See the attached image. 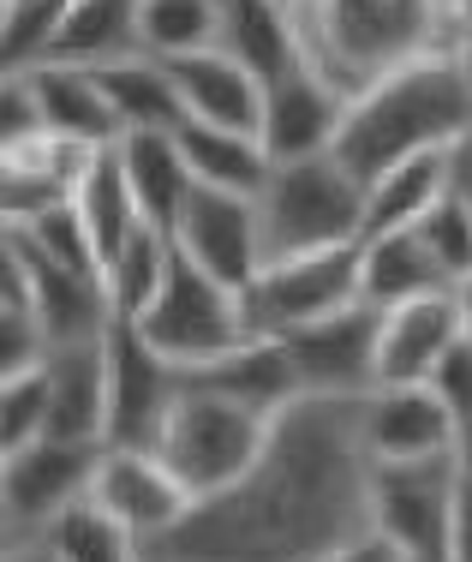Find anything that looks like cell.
I'll return each instance as SVG.
<instances>
[{
	"label": "cell",
	"instance_id": "obj_34",
	"mask_svg": "<svg viewBox=\"0 0 472 562\" xmlns=\"http://www.w3.org/2000/svg\"><path fill=\"white\" fill-rule=\"evenodd\" d=\"M19 239H24L31 251H43L48 263H66V270H90V276H102V270H97V246H90L85 216L72 210V198H66V204H54V210H43L36 222H24V227H19Z\"/></svg>",
	"mask_w": 472,
	"mask_h": 562
},
{
	"label": "cell",
	"instance_id": "obj_6",
	"mask_svg": "<svg viewBox=\"0 0 472 562\" xmlns=\"http://www.w3.org/2000/svg\"><path fill=\"white\" fill-rule=\"evenodd\" d=\"M132 329H138L173 371H192V366H204V359L246 341L239 293H227L222 281H210L198 263H186L180 251L168 258V276H161L156 300L144 305V317Z\"/></svg>",
	"mask_w": 472,
	"mask_h": 562
},
{
	"label": "cell",
	"instance_id": "obj_40",
	"mask_svg": "<svg viewBox=\"0 0 472 562\" xmlns=\"http://www.w3.org/2000/svg\"><path fill=\"white\" fill-rule=\"evenodd\" d=\"M0 562H60V557H54V544L43 532H7L0 539Z\"/></svg>",
	"mask_w": 472,
	"mask_h": 562
},
{
	"label": "cell",
	"instance_id": "obj_38",
	"mask_svg": "<svg viewBox=\"0 0 472 562\" xmlns=\"http://www.w3.org/2000/svg\"><path fill=\"white\" fill-rule=\"evenodd\" d=\"M425 390L437 395L442 407H449V419H467V413H472V341H467V336L454 341L449 353L437 359V366H430Z\"/></svg>",
	"mask_w": 472,
	"mask_h": 562
},
{
	"label": "cell",
	"instance_id": "obj_21",
	"mask_svg": "<svg viewBox=\"0 0 472 562\" xmlns=\"http://www.w3.org/2000/svg\"><path fill=\"white\" fill-rule=\"evenodd\" d=\"M36 85V109H43V132L66 144H85V150H114L120 144V120L102 102L90 66H66V60H43L31 66Z\"/></svg>",
	"mask_w": 472,
	"mask_h": 562
},
{
	"label": "cell",
	"instance_id": "obj_16",
	"mask_svg": "<svg viewBox=\"0 0 472 562\" xmlns=\"http://www.w3.org/2000/svg\"><path fill=\"white\" fill-rule=\"evenodd\" d=\"M12 234H19V227H12ZM19 288H24V312L36 317V329H43L48 347L108 336V324H114L108 293H102V276L48 263L43 251H31L24 239H19Z\"/></svg>",
	"mask_w": 472,
	"mask_h": 562
},
{
	"label": "cell",
	"instance_id": "obj_22",
	"mask_svg": "<svg viewBox=\"0 0 472 562\" xmlns=\"http://www.w3.org/2000/svg\"><path fill=\"white\" fill-rule=\"evenodd\" d=\"M215 48L234 55L258 85L300 66V31L293 12L276 0H215Z\"/></svg>",
	"mask_w": 472,
	"mask_h": 562
},
{
	"label": "cell",
	"instance_id": "obj_1",
	"mask_svg": "<svg viewBox=\"0 0 472 562\" xmlns=\"http://www.w3.org/2000/svg\"><path fill=\"white\" fill-rule=\"evenodd\" d=\"M353 401L293 395L269 419L258 461L234 485L192 497L144 544V562H329L371 532V461Z\"/></svg>",
	"mask_w": 472,
	"mask_h": 562
},
{
	"label": "cell",
	"instance_id": "obj_13",
	"mask_svg": "<svg viewBox=\"0 0 472 562\" xmlns=\"http://www.w3.org/2000/svg\"><path fill=\"white\" fill-rule=\"evenodd\" d=\"M85 497L97 503L108 520H120V527L138 539V551L150 539H161V532L192 508V491L161 467L156 449H102Z\"/></svg>",
	"mask_w": 472,
	"mask_h": 562
},
{
	"label": "cell",
	"instance_id": "obj_42",
	"mask_svg": "<svg viewBox=\"0 0 472 562\" xmlns=\"http://www.w3.org/2000/svg\"><path fill=\"white\" fill-rule=\"evenodd\" d=\"M329 562H407V557H401L389 539H377V532H359V539L341 544V551H335Z\"/></svg>",
	"mask_w": 472,
	"mask_h": 562
},
{
	"label": "cell",
	"instance_id": "obj_37",
	"mask_svg": "<svg viewBox=\"0 0 472 562\" xmlns=\"http://www.w3.org/2000/svg\"><path fill=\"white\" fill-rule=\"evenodd\" d=\"M43 353H48V341L36 329V317L24 305H0V383L43 371Z\"/></svg>",
	"mask_w": 472,
	"mask_h": 562
},
{
	"label": "cell",
	"instance_id": "obj_51",
	"mask_svg": "<svg viewBox=\"0 0 472 562\" xmlns=\"http://www.w3.org/2000/svg\"><path fill=\"white\" fill-rule=\"evenodd\" d=\"M0 539H7V532H0Z\"/></svg>",
	"mask_w": 472,
	"mask_h": 562
},
{
	"label": "cell",
	"instance_id": "obj_10",
	"mask_svg": "<svg viewBox=\"0 0 472 562\" xmlns=\"http://www.w3.org/2000/svg\"><path fill=\"white\" fill-rule=\"evenodd\" d=\"M377 324H383V312L353 300L341 312L317 317V324L276 336L293 378H300V395H341V401L366 395L377 383Z\"/></svg>",
	"mask_w": 472,
	"mask_h": 562
},
{
	"label": "cell",
	"instance_id": "obj_17",
	"mask_svg": "<svg viewBox=\"0 0 472 562\" xmlns=\"http://www.w3.org/2000/svg\"><path fill=\"white\" fill-rule=\"evenodd\" d=\"M461 341V312H454V288L419 293L383 312L377 324V383H425L449 347ZM371 383V390H377Z\"/></svg>",
	"mask_w": 472,
	"mask_h": 562
},
{
	"label": "cell",
	"instance_id": "obj_35",
	"mask_svg": "<svg viewBox=\"0 0 472 562\" xmlns=\"http://www.w3.org/2000/svg\"><path fill=\"white\" fill-rule=\"evenodd\" d=\"M36 437H48V383H43V371L0 383V454L36 443Z\"/></svg>",
	"mask_w": 472,
	"mask_h": 562
},
{
	"label": "cell",
	"instance_id": "obj_5",
	"mask_svg": "<svg viewBox=\"0 0 472 562\" xmlns=\"http://www.w3.org/2000/svg\"><path fill=\"white\" fill-rule=\"evenodd\" d=\"M269 419L276 413H258L246 401H227V395H210V390H192L180 383L156 425V454L173 479H180L192 497H210V491L234 485L251 461H258L263 437H269Z\"/></svg>",
	"mask_w": 472,
	"mask_h": 562
},
{
	"label": "cell",
	"instance_id": "obj_2",
	"mask_svg": "<svg viewBox=\"0 0 472 562\" xmlns=\"http://www.w3.org/2000/svg\"><path fill=\"white\" fill-rule=\"evenodd\" d=\"M467 132H472V85L461 78L454 55H437V60L395 66L359 97H347L329 156L366 186L383 168L407 162V156L449 150Z\"/></svg>",
	"mask_w": 472,
	"mask_h": 562
},
{
	"label": "cell",
	"instance_id": "obj_32",
	"mask_svg": "<svg viewBox=\"0 0 472 562\" xmlns=\"http://www.w3.org/2000/svg\"><path fill=\"white\" fill-rule=\"evenodd\" d=\"M138 48L156 60L215 48V0H138Z\"/></svg>",
	"mask_w": 472,
	"mask_h": 562
},
{
	"label": "cell",
	"instance_id": "obj_3",
	"mask_svg": "<svg viewBox=\"0 0 472 562\" xmlns=\"http://www.w3.org/2000/svg\"><path fill=\"white\" fill-rule=\"evenodd\" d=\"M461 24L467 19L454 0H300L293 7L300 60L317 66L341 97H359L395 66L454 55Z\"/></svg>",
	"mask_w": 472,
	"mask_h": 562
},
{
	"label": "cell",
	"instance_id": "obj_8",
	"mask_svg": "<svg viewBox=\"0 0 472 562\" xmlns=\"http://www.w3.org/2000/svg\"><path fill=\"white\" fill-rule=\"evenodd\" d=\"M454 461H383L371 467V532L389 539L407 562H449V503H454Z\"/></svg>",
	"mask_w": 472,
	"mask_h": 562
},
{
	"label": "cell",
	"instance_id": "obj_41",
	"mask_svg": "<svg viewBox=\"0 0 472 562\" xmlns=\"http://www.w3.org/2000/svg\"><path fill=\"white\" fill-rule=\"evenodd\" d=\"M0 293H7L12 305H24V288H19V234L7 227V216H0Z\"/></svg>",
	"mask_w": 472,
	"mask_h": 562
},
{
	"label": "cell",
	"instance_id": "obj_29",
	"mask_svg": "<svg viewBox=\"0 0 472 562\" xmlns=\"http://www.w3.org/2000/svg\"><path fill=\"white\" fill-rule=\"evenodd\" d=\"M72 210L85 216V234H90V246H97V270H102V263L126 246L132 227L144 222L138 204H132V192H126V173H120L114 150H97L85 162V173H78V186H72Z\"/></svg>",
	"mask_w": 472,
	"mask_h": 562
},
{
	"label": "cell",
	"instance_id": "obj_33",
	"mask_svg": "<svg viewBox=\"0 0 472 562\" xmlns=\"http://www.w3.org/2000/svg\"><path fill=\"white\" fill-rule=\"evenodd\" d=\"M413 234H419V246L430 251V263L449 276V288L472 276V210H467L461 192H442L437 204L413 222Z\"/></svg>",
	"mask_w": 472,
	"mask_h": 562
},
{
	"label": "cell",
	"instance_id": "obj_18",
	"mask_svg": "<svg viewBox=\"0 0 472 562\" xmlns=\"http://www.w3.org/2000/svg\"><path fill=\"white\" fill-rule=\"evenodd\" d=\"M108 336L90 341H60L43 353V383H48V437L72 443H102L108 425Z\"/></svg>",
	"mask_w": 472,
	"mask_h": 562
},
{
	"label": "cell",
	"instance_id": "obj_20",
	"mask_svg": "<svg viewBox=\"0 0 472 562\" xmlns=\"http://www.w3.org/2000/svg\"><path fill=\"white\" fill-rule=\"evenodd\" d=\"M180 383L227 395V401H246V407H258V413H281L300 395V378H293V366H288V353H281L276 336H246L239 347H227V353L180 371Z\"/></svg>",
	"mask_w": 472,
	"mask_h": 562
},
{
	"label": "cell",
	"instance_id": "obj_36",
	"mask_svg": "<svg viewBox=\"0 0 472 562\" xmlns=\"http://www.w3.org/2000/svg\"><path fill=\"white\" fill-rule=\"evenodd\" d=\"M43 132V109H36V85L24 66H0V162L19 144H31Z\"/></svg>",
	"mask_w": 472,
	"mask_h": 562
},
{
	"label": "cell",
	"instance_id": "obj_19",
	"mask_svg": "<svg viewBox=\"0 0 472 562\" xmlns=\"http://www.w3.org/2000/svg\"><path fill=\"white\" fill-rule=\"evenodd\" d=\"M161 66H168V78H173V97H180L186 120L258 132L263 85L234 55H222V48H198V55H173V60H161Z\"/></svg>",
	"mask_w": 472,
	"mask_h": 562
},
{
	"label": "cell",
	"instance_id": "obj_12",
	"mask_svg": "<svg viewBox=\"0 0 472 562\" xmlns=\"http://www.w3.org/2000/svg\"><path fill=\"white\" fill-rule=\"evenodd\" d=\"M108 425H102V449H150L156 425L168 413L180 371L156 353L132 324H108Z\"/></svg>",
	"mask_w": 472,
	"mask_h": 562
},
{
	"label": "cell",
	"instance_id": "obj_14",
	"mask_svg": "<svg viewBox=\"0 0 472 562\" xmlns=\"http://www.w3.org/2000/svg\"><path fill=\"white\" fill-rule=\"evenodd\" d=\"M347 114V97L317 72V66H288L281 78L263 85V109H258V144L269 162H305L323 156L335 144V126Z\"/></svg>",
	"mask_w": 472,
	"mask_h": 562
},
{
	"label": "cell",
	"instance_id": "obj_11",
	"mask_svg": "<svg viewBox=\"0 0 472 562\" xmlns=\"http://www.w3.org/2000/svg\"><path fill=\"white\" fill-rule=\"evenodd\" d=\"M102 443L72 437H36V443L0 454V532H43L66 503L90 491Z\"/></svg>",
	"mask_w": 472,
	"mask_h": 562
},
{
	"label": "cell",
	"instance_id": "obj_23",
	"mask_svg": "<svg viewBox=\"0 0 472 562\" xmlns=\"http://www.w3.org/2000/svg\"><path fill=\"white\" fill-rule=\"evenodd\" d=\"M114 162L126 173V192L138 204V216L168 234L180 204L192 198V168H186L173 132H120L114 144Z\"/></svg>",
	"mask_w": 472,
	"mask_h": 562
},
{
	"label": "cell",
	"instance_id": "obj_28",
	"mask_svg": "<svg viewBox=\"0 0 472 562\" xmlns=\"http://www.w3.org/2000/svg\"><path fill=\"white\" fill-rule=\"evenodd\" d=\"M120 55H138V0H66L48 60L102 66Z\"/></svg>",
	"mask_w": 472,
	"mask_h": 562
},
{
	"label": "cell",
	"instance_id": "obj_49",
	"mask_svg": "<svg viewBox=\"0 0 472 562\" xmlns=\"http://www.w3.org/2000/svg\"><path fill=\"white\" fill-rule=\"evenodd\" d=\"M276 7H288V12H293V7H300V0H276Z\"/></svg>",
	"mask_w": 472,
	"mask_h": 562
},
{
	"label": "cell",
	"instance_id": "obj_46",
	"mask_svg": "<svg viewBox=\"0 0 472 562\" xmlns=\"http://www.w3.org/2000/svg\"><path fill=\"white\" fill-rule=\"evenodd\" d=\"M454 66H461V78L472 85V19L461 24V36H454Z\"/></svg>",
	"mask_w": 472,
	"mask_h": 562
},
{
	"label": "cell",
	"instance_id": "obj_50",
	"mask_svg": "<svg viewBox=\"0 0 472 562\" xmlns=\"http://www.w3.org/2000/svg\"><path fill=\"white\" fill-rule=\"evenodd\" d=\"M0 305H12V300H7V293H0Z\"/></svg>",
	"mask_w": 472,
	"mask_h": 562
},
{
	"label": "cell",
	"instance_id": "obj_25",
	"mask_svg": "<svg viewBox=\"0 0 472 562\" xmlns=\"http://www.w3.org/2000/svg\"><path fill=\"white\" fill-rule=\"evenodd\" d=\"M90 78H97L102 102L114 109L120 132H173L186 120L180 97H173V78L168 66H161L156 55H120V60H102L90 66Z\"/></svg>",
	"mask_w": 472,
	"mask_h": 562
},
{
	"label": "cell",
	"instance_id": "obj_47",
	"mask_svg": "<svg viewBox=\"0 0 472 562\" xmlns=\"http://www.w3.org/2000/svg\"><path fill=\"white\" fill-rule=\"evenodd\" d=\"M7 12H12V0H0V31H7Z\"/></svg>",
	"mask_w": 472,
	"mask_h": 562
},
{
	"label": "cell",
	"instance_id": "obj_45",
	"mask_svg": "<svg viewBox=\"0 0 472 562\" xmlns=\"http://www.w3.org/2000/svg\"><path fill=\"white\" fill-rule=\"evenodd\" d=\"M454 312H461V336L472 341V276L454 281Z\"/></svg>",
	"mask_w": 472,
	"mask_h": 562
},
{
	"label": "cell",
	"instance_id": "obj_4",
	"mask_svg": "<svg viewBox=\"0 0 472 562\" xmlns=\"http://www.w3.org/2000/svg\"><path fill=\"white\" fill-rule=\"evenodd\" d=\"M251 204H258L263 263H269V258H300V251L353 246L359 216H366V186L323 150L305 156V162H269V180Z\"/></svg>",
	"mask_w": 472,
	"mask_h": 562
},
{
	"label": "cell",
	"instance_id": "obj_9",
	"mask_svg": "<svg viewBox=\"0 0 472 562\" xmlns=\"http://www.w3.org/2000/svg\"><path fill=\"white\" fill-rule=\"evenodd\" d=\"M168 239L186 263H198V270L210 281H222L227 293H246L251 276L263 270V227H258V204H251L246 192L192 186V198L180 204Z\"/></svg>",
	"mask_w": 472,
	"mask_h": 562
},
{
	"label": "cell",
	"instance_id": "obj_27",
	"mask_svg": "<svg viewBox=\"0 0 472 562\" xmlns=\"http://www.w3.org/2000/svg\"><path fill=\"white\" fill-rule=\"evenodd\" d=\"M449 276L430 263V251L419 246V234H377L359 239V300L389 312L401 300H419V293H442Z\"/></svg>",
	"mask_w": 472,
	"mask_h": 562
},
{
	"label": "cell",
	"instance_id": "obj_24",
	"mask_svg": "<svg viewBox=\"0 0 472 562\" xmlns=\"http://www.w3.org/2000/svg\"><path fill=\"white\" fill-rule=\"evenodd\" d=\"M173 144H180L186 168H192V186H210V192H246V198L263 192L269 156H263L258 132L180 120V126H173Z\"/></svg>",
	"mask_w": 472,
	"mask_h": 562
},
{
	"label": "cell",
	"instance_id": "obj_43",
	"mask_svg": "<svg viewBox=\"0 0 472 562\" xmlns=\"http://www.w3.org/2000/svg\"><path fill=\"white\" fill-rule=\"evenodd\" d=\"M449 192H461V198H467V210H472V132L449 150Z\"/></svg>",
	"mask_w": 472,
	"mask_h": 562
},
{
	"label": "cell",
	"instance_id": "obj_7",
	"mask_svg": "<svg viewBox=\"0 0 472 562\" xmlns=\"http://www.w3.org/2000/svg\"><path fill=\"white\" fill-rule=\"evenodd\" d=\"M359 300V239L329 251H300V258H269L251 288L239 293L246 336H288L300 324L341 312Z\"/></svg>",
	"mask_w": 472,
	"mask_h": 562
},
{
	"label": "cell",
	"instance_id": "obj_26",
	"mask_svg": "<svg viewBox=\"0 0 472 562\" xmlns=\"http://www.w3.org/2000/svg\"><path fill=\"white\" fill-rule=\"evenodd\" d=\"M454 150V144H449ZM449 150H425L407 162L383 168L377 180H366V216H359V239L377 234H407L413 222L449 192Z\"/></svg>",
	"mask_w": 472,
	"mask_h": 562
},
{
	"label": "cell",
	"instance_id": "obj_31",
	"mask_svg": "<svg viewBox=\"0 0 472 562\" xmlns=\"http://www.w3.org/2000/svg\"><path fill=\"white\" fill-rule=\"evenodd\" d=\"M43 539L54 544V557H60V562H144L138 539H132L120 520H108L90 497L66 503L60 515L43 527Z\"/></svg>",
	"mask_w": 472,
	"mask_h": 562
},
{
	"label": "cell",
	"instance_id": "obj_15",
	"mask_svg": "<svg viewBox=\"0 0 472 562\" xmlns=\"http://www.w3.org/2000/svg\"><path fill=\"white\" fill-rule=\"evenodd\" d=\"M359 413V449L371 467L383 461H430L449 454L454 443V419L425 383H377L353 401Z\"/></svg>",
	"mask_w": 472,
	"mask_h": 562
},
{
	"label": "cell",
	"instance_id": "obj_39",
	"mask_svg": "<svg viewBox=\"0 0 472 562\" xmlns=\"http://www.w3.org/2000/svg\"><path fill=\"white\" fill-rule=\"evenodd\" d=\"M449 562H472V479H454V503H449Z\"/></svg>",
	"mask_w": 472,
	"mask_h": 562
},
{
	"label": "cell",
	"instance_id": "obj_44",
	"mask_svg": "<svg viewBox=\"0 0 472 562\" xmlns=\"http://www.w3.org/2000/svg\"><path fill=\"white\" fill-rule=\"evenodd\" d=\"M449 461H454V473L472 479V413L467 419H454V443H449Z\"/></svg>",
	"mask_w": 472,
	"mask_h": 562
},
{
	"label": "cell",
	"instance_id": "obj_30",
	"mask_svg": "<svg viewBox=\"0 0 472 562\" xmlns=\"http://www.w3.org/2000/svg\"><path fill=\"white\" fill-rule=\"evenodd\" d=\"M168 258H173V239L161 234V227L138 222L126 234V246L102 263V293H108L114 324H138V317H144V305L156 300L161 276H168Z\"/></svg>",
	"mask_w": 472,
	"mask_h": 562
},
{
	"label": "cell",
	"instance_id": "obj_48",
	"mask_svg": "<svg viewBox=\"0 0 472 562\" xmlns=\"http://www.w3.org/2000/svg\"><path fill=\"white\" fill-rule=\"evenodd\" d=\"M454 7H461V19H472V0H454Z\"/></svg>",
	"mask_w": 472,
	"mask_h": 562
}]
</instances>
